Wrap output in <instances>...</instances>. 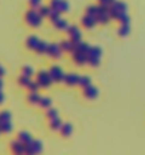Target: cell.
Returning <instances> with one entry per match:
<instances>
[{"instance_id":"1","label":"cell","mask_w":145,"mask_h":155,"mask_svg":"<svg viewBox=\"0 0 145 155\" xmlns=\"http://www.w3.org/2000/svg\"><path fill=\"white\" fill-rule=\"evenodd\" d=\"M40 2H41V0H31V4H32V6H35V7H37V6L40 4Z\"/></svg>"}]
</instances>
